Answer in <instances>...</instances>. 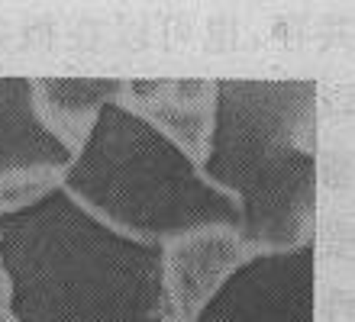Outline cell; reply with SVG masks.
Segmentation results:
<instances>
[{"label":"cell","mask_w":355,"mask_h":322,"mask_svg":"<svg viewBox=\"0 0 355 322\" xmlns=\"http://www.w3.org/2000/svg\"><path fill=\"white\" fill-rule=\"evenodd\" d=\"M0 322H13L10 319V290H7V277L0 271Z\"/></svg>","instance_id":"cell-9"},{"label":"cell","mask_w":355,"mask_h":322,"mask_svg":"<svg viewBox=\"0 0 355 322\" xmlns=\"http://www.w3.org/2000/svg\"><path fill=\"white\" fill-rule=\"evenodd\" d=\"M317 81H214L207 184L239 206L245 251L313 242L317 222Z\"/></svg>","instance_id":"cell-2"},{"label":"cell","mask_w":355,"mask_h":322,"mask_svg":"<svg viewBox=\"0 0 355 322\" xmlns=\"http://www.w3.org/2000/svg\"><path fill=\"white\" fill-rule=\"evenodd\" d=\"M13 322H168L165 245L126 239L62 187L0 213Z\"/></svg>","instance_id":"cell-1"},{"label":"cell","mask_w":355,"mask_h":322,"mask_svg":"<svg viewBox=\"0 0 355 322\" xmlns=\"http://www.w3.org/2000/svg\"><path fill=\"white\" fill-rule=\"evenodd\" d=\"M58 187L136 242L168 245L194 232L239 229L233 197L207 184L184 148L123 103L97 110Z\"/></svg>","instance_id":"cell-3"},{"label":"cell","mask_w":355,"mask_h":322,"mask_svg":"<svg viewBox=\"0 0 355 322\" xmlns=\"http://www.w3.org/2000/svg\"><path fill=\"white\" fill-rule=\"evenodd\" d=\"M71 161L75 148L39 116L33 78H0V184L62 177Z\"/></svg>","instance_id":"cell-5"},{"label":"cell","mask_w":355,"mask_h":322,"mask_svg":"<svg viewBox=\"0 0 355 322\" xmlns=\"http://www.w3.org/2000/svg\"><path fill=\"white\" fill-rule=\"evenodd\" d=\"M249 251L236 232L207 229L165 245V296L168 322H191L207 296L243 265Z\"/></svg>","instance_id":"cell-6"},{"label":"cell","mask_w":355,"mask_h":322,"mask_svg":"<svg viewBox=\"0 0 355 322\" xmlns=\"http://www.w3.org/2000/svg\"><path fill=\"white\" fill-rule=\"evenodd\" d=\"M123 107L149 120L194 161H200L210 132L214 81H126Z\"/></svg>","instance_id":"cell-7"},{"label":"cell","mask_w":355,"mask_h":322,"mask_svg":"<svg viewBox=\"0 0 355 322\" xmlns=\"http://www.w3.org/2000/svg\"><path fill=\"white\" fill-rule=\"evenodd\" d=\"M33 87L42 123L71 148L85 142L101 107L126 97V81L120 78H42Z\"/></svg>","instance_id":"cell-8"},{"label":"cell","mask_w":355,"mask_h":322,"mask_svg":"<svg viewBox=\"0 0 355 322\" xmlns=\"http://www.w3.org/2000/svg\"><path fill=\"white\" fill-rule=\"evenodd\" d=\"M317 242L252 251L191 322H313Z\"/></svg>","instance_id":"cell-4"}]
</instances>
